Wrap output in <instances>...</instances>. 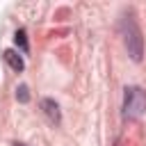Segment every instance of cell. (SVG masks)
I'll return each instance as SVG.
<instances>
[{
	"mask_svg": "<svg viewBox=\"0 0 146 146\" xmlns=\"http://www.w3.org/2000/svg\"><path fill=\"white\" fill-rule=\"evenodd\" d=\"M119 27H121V34H123V43H125V48H128V55H130L135 62H139L141 55H144V39H141L139 25L135 23L132 16H125Z\"/></svg>",
	"mask_w": 146,
	"mask_h": 146,
	"instance_id": "6da1fadb",
	"label": "cell"
},
{
	"mask_svg": "<svg viewBox=\"0 0 146 146\" xmlns=\"http://www.w3.org/2000/svg\"><path fill=\"white\" fill-rule=\"evenodd\" d=\"M146 112V91L141 87H125L123 94V116L139 119Z\"/></svg>",
	"mask_w": 146,
	"mask_h": 146,
	"instance_id": "7a4b0ae2",
	"label": "cell"
},
{
	"mask_svg": "<svg viewBox=\"0 0 146 146\" xmlns=\"http://www.w3.org/2000/svg\"><path fill=\"white\" fill-rule=\"evenodd\" d=\"M41 110H43L46 119H48L52 125H59V123H62V112H59V105H57L52 98H43V100H41Z\"/></svg>",
	"mask_w": 146,
	"mask_h": 146,
	"instance_id": "3957f363",
	"label": "cell"
},
{
	"mask_svg": "<svg viewBox=\"0 0 146 146\" xmlns=\"http://www.w3.org/2000/svg\"><path fill=\"white\" fill-rule=\"evenodd\" d=\"M2 57H5V62H7V64H9V66L16 71V73H21V71L25 68V64H23V57H21L16 50H11V48H9V50H5V52H2Z\"/></svg>",
	"mask_w": 146,
	"mask_h": 146,
	"instance_id": "277c9868",
	"label": "cell"
},
{
	"mask_svg": "<svg viewBox=\"0 0 146 146\" xmlns=\"http://www.w3.org/2000/svg\"><path fill=\"white\" fill-rule=\"evenodd\" d=\"M14 41H16V46L23 50V52H27L30 48H27V36H25V30H18L16 32V36H14Z\"/></svg>",
	"mask_w": 146,
	"mask_h": 146,
	"instance_id": "5b68a950",
	"label": "cell"
},
{
	"mask_svg": "<svg viewBox=\"0 0 146 146\" xmlns=\"http://www.w3.org/2000/svg\"><path fill=\"white\" fill-rule=\"evenodd\" d=\"M16 98H18L21 103H27V100H30V89H27L25 84H21V87L16 89Z\"/></svg>",
	"mask_w": 146,
	"mask_h": 146,
	"instance_id": "8992f818",
	"label": "cell"
}]
</instances>
